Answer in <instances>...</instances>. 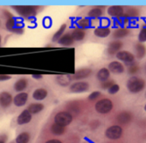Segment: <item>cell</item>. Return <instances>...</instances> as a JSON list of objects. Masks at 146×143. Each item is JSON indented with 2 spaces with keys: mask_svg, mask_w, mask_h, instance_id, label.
Returning <instances> with one entry per match:
<instances>
[{
  "mask_svg": "<svg viewBox=\"0 0 146 143\" xmlns=\"http://www.w3.org/2000/svg\"><path fill=\"white\" fill-rule=\"evenodd\" d=\"M145 81L135 76L131 77L127 83V88L131 93H139L145 89Z\"/></svg>",
  "mask_w": 146,
  "mask_h": 143,
  "instance_id": "cell-1",
  "label": "cell"
},
{
  "mask_svg": "<svg viewBox=\"0 0 146 143\" xmlns=\"http://www.w3.org/2000/svg\"><path fill=\"white\" fill-rule=\"evenodd\" d=\"M12 8L24 18H33L37 14L36 6H12Z\"/></svg>",
  "mask_w": 146,
  "mask_h": 143,
  "instance_id": "cell-2",
  "label": "cell"
},
{
  "mask_svg": "<svg viewBox=\"0 0 146 143\" xmlns=\"http://www.w3.org/2000/svg\"><path fill=\"white\" fill-rule=\"evenodd\" d=\"M113 108V102L110 99H102L95 105V109L98 113L105 114L110 113Z\"/></svg>",
  "mask_w": 146,
  "mask_h": 143,
  "instance_id": "cell-3",
  "label": "cell"
},
{
  "mask_svg": "<svg viewBox=\"0 0 146 143\" xmlns=\"http://www.w3.org/2000/svg\"><path fill=\"white\" fill-rule=\"evenodd\" d=\"M72 121L73 116L68 112H60L55 116V123L62 127L69 125Z\"/></svg>",
  "mask_w": 146,
  "mask_h": 143,
  "instance_id": "cell-4",
  "label": "cell"
},
{
  "mask_svg": "<svg viewBox=\"0 0 146 143\" xmlns=\"http://www.w3.org/2000/svg\"><path fill=\"white\" fill-rule=\"evenodd\" d=\"M122 135V129L119 125H113L108 128L105 131V136L110 140L119 139Z\"/></svg>",
  "mask_w": 146,
  "mask_h": 143,
  "instance_id": "cell-5",
  "label": "cell"
},
{
  "mask_svg": "<svg viewBox=\"0 0 146 143\" xmlns=\"http://www.w3.org/2000/svg\"><path fill=\"white\" fill-rule=\"evenodd\" d=\"M116 58L121 61H124L125 63H127V65L128 64H131L133 62H134V55L129 52V51H127V50H121V51H119L117 54H116Z\"/></svg>",
  "mask_w": 146,
  "mask_h": 143,
  "instance_id": "cell-6",
  "label": "cell"
},
{
  "mask_svg": "<svg viewBox=\"0 0 146 143\" xmlns=\"http://www.w3.org/2000/svg\"><path fill=\"white\" fill-rule=\"evenodd\" d=\"M89 90V84L86 82H76L70 86V91L73 93H82Z\"/></svg>",
  "mask_w": 146,
  "mask_h": 143,
  "instance_id": "cell-7",
  "label": "cell"
},
{
  "mask_svg": "<svg viewBox=\"0 0 146 143\" xmlns=\"http://www.w3.org/2000/svg\"><path fill=\"white\" fill-rule=\"evenodd\" d=\"M28 99V94L25 92H21L17 94L14 98V104L16 107H23Z\"/></svg>",
  "mask_w": 146,
  "mask_h": 143,
  "instance_id": "cell-8",
  "label": "cell"
},
{
  "mask_svg": "<svg viewBox=\"0 0 146 143\" xmlns=\"http://www.w3.org/2000/svg\"><path fill=\"white\" fill-rule=\"evenodd\" d=\"M31 119H32V114L27 110H24L18 116V118H17V124L19 125H27V124H28L31 121Z\"/></svg>",
  "mask_w": 146,
  "mask_h": 143,
  "instance_id": "cell-9",
  "label": "cell"
},
{
  "mask_svg": "<svg viewBox=\"0 0 146 143\" xmlns=\"http://www.w3.org/2000/svg\"><path fill=\"white\" fill-rule=\"evenodd\" d=\"M13 101L12 96L9 92H2L0 94V105L3 107H8Z\"/></svg>",
  "mask_w": 146,
  "mask_h": 143,
  "instance_id": "cell-10",
  "label": "cell"
},
{
  "mask_svg": "<svg viewBox=\"0 0 146 143\" xmlns=\"http://www.w3.org/2000/svg\"><path fill=\"white\" fill-rule=\"evenodd\" d=\"M109 71L115 74H120L124 72V66L119 61H112L109 64Z\"/></svg>",
  "mask_w": 146,
  "mask_h": 143,
  "instance_id": "cell-11",
  "label": "cell"
},
{
  "mask_svg": "<svg viewBox=\"0 0 146 143\" xmlns=\"http://www.w3.org/2000/svg\"><path fill=\"white\" fill-rule=\"evenodd\" d=\"M122 43L121 41H113L111 42L110 44H109V47H108V53L110 55H115V54H117L120 49L122 48Z\"/></svg>",
  "mask_w": 146,
  "mask_h": 143,
  "instance_id": "cell-12",
  "label": "cell"
},
{
  "mask_svg": "<svg viewBox=\"0 0 146 143\" xmlns=\"http://www.w3.org/2000/svg\"><path fill=\"white\" fill-rule=\"evenodd\" d=\"M108 14L113 17H120L123 15L124 9L121 6H110L108 9Z\"/></svg>",
  "mask_w": 146,
  "mask_h": 143,
  "instance_id": "cell-13",
  "label": "cell"
},
{
  "mask_svg": "<svg viewBox=\"0 0 146 143\" xmlns=\"http://www.w3.org/2000/svg\"><path fill=\"white\" fill-rule=\"evenodd\" d=\"M74 40L72 38L71 33H66L63 34L58 40V43L62 46H70L74 43Z\"/></svg>",
  "mask_w": 146,
  "mask_h": 143,
  "instance_id": "cell-14",
  "label": "cell"
},
{
  "mask_svg": "<svg viewBox=\"0 0 146 143\" xmlns=\"http://www.w3.org/2000/svg\"><path fill=\"white\" fill-rule=\"evenodd\" d=\"M92 73V70L89 69V68H83V69H80V70H78L74 75V79H83V78H86L87 77H89Z\"/></svg>",
  "mask_w": 146,
  "mask_h": 143,
  "instance_id": "cell-15",
  "label": "cell"
},
{
  "mask_svg": "<svg viewBox=\"0 0 146 143\" xmlns=\"http://www.w3.org/2000/svg\"><path fill=\"white\" fill-rule=\"evenodd\" d=\"M48 92L46 90L40 88V89H37L33 94V98L36 101H42L44 99H45L47 97Z\"/></svg>",
  "mask_w": 146,
  "mask_h": 143,
  "instance_id": "cell-16",
  "label": "cell"
},
{
  "mask_svg": "<svg viewBox=\"0 0 146 143\" xmlns=\"http://www.w3.org/2000/svg\"><path fill=\"white\" fill-rule=\"evenodd\" d=\"M95 36L98 38H106L110 34V29L109 27L104 26V27H97L94 30Z\"/></svg>",
  "mask_w": 146,
  "mask_h": 143,
  "instance_id": "cell-17",
  "label": "cell"
},
{
  "mask_svg": "<svg viewBox=\"0 0 146 143\" xmlns=\"http://www.w3.org/2000/svg\"><path fill=\"white\" fill-rule=\"evenodd\" d=\"M110 72L109 71L108 68H102L100 69L98 73H97V78L99 81H101L102 83L104 82V81H107L110 78Z\"/></svg>",
  "mask_w": 146,
  "mask_h": 143,
  "instance_id": "cell-18",
  "label": "cell"
},
{
  "mask_svg": "<svg viewBox=\"0 0 146 143\" xmlns=\"http://www.w3.org/2000/svg\"><path fill=\"white\" fill-rule=\"evenodd\" d=\"M56 82L61 86H68L71 82V77L68 74H61L56 77Z\"/></svg>",
  "mask_w": 146,
  "mask_h": 143,
  "instance_id": "cell-19",
  "label": "cell"
},
{
  "mask_svg": "<svg viewBox=\"0 0 146 143\" xmlns=\"http://www.w3.org/2000/svg\"><path fill=\"white\" fill-rule=\"evenodd\" d=\"M44 108V106L41 103H33V104L29 105L27 111L31 114H36V113H38L41 111H43Z\"/></svg>",
  "mask_w": 146,
  "mask_h": 143,
  "instance_id": "cell-20",
  "label": "cell"
},
{
  "mask_svg": "<svg viewBox=\"0 0 146 143\" xmlns=\"http://www.w3.org/2000/svg\"><path fill=\"white\" fill-rule=\"evenodd\" d=\"M71 35L74 41H81L84 39L85 36H86V32H84V30H82L80 28H75L72 32Z\"/></svg>",
  "mask_w": 146,
  "mask_h": 143,
  "instance_id": "cell-21",
  "label": "cell"
},
{
  "mask_svg": "<svg viewBox=\"0 0 146 143\" xmlns=\"http://www.w3.org/2000/svg\"><path fill=\"white\" fill-rule=\"evenodd\" d=\"M27 84H28V83H27V79L21 78V79H19V80L16 81V83L14 85V89H15V91L21 92V91L24 90L27 87Z\"/></svg>",
  "mask_w": 146,
  "mask_h": 143,
  "instance_id": "cell-22",
  "label": "cell"
},
{
  "mask_svg": "<svg viewBox=\"0 0 146 143\" xmlns=\"http://www.w3.org/2000/svg\"><path fill=\"white\" fill-rule=\"evenodd\" d=\"M50 130H51L52 134H54L56 136H62L65 132V127H62V126L54 123L51 126Z\"/></svg>",
  "mask_w": 146,
  "mask_h": 143,
  "instance_id": "cell-23",
  "label": "cell"
},
{
  "mask_svg": "<svg viewBox=\"0 0 146 143\" xmlns=\"http://www.w3.org/2000/svg\"><path fill=\"white\" fill-rule=\"evenodd\" d=\"M30 141V135L27 132H22L18 135L15 139L16 143H28Z\"/></svg>",
  "mask_w": 146,
  "mask_h": 143,
  "instance_id": "cell-24",
  "label": "cell"
},
{
  "mask_svg": "<svg viewBox=\"0 0 146 143\" xmlns=\"http://www.w3.org/2000/svg\"><path fill=\"white\" fill-rule=\"evenodd\" d=\"M130 31L127 28H118L114 32V37L115 38H124L126 36H127L129 34Z\"/></svg>",
  "mask_w": 146,
  "mask_h": 143,
  "instance_id": "cell-25",
  "label": "cell"
},
{
  "mask_svg": "<svg viewBox=\"0 0 146 143\" xmlns=\"http://www.w3.org/2000/svg\"><path fill=\"white\" fill-rule=\"evenodd\" d=\"M117 120L121 124H127L131 120V114L128 112H122L118 115Z\"/></svg>",
  "mask_w": 146,
  "mask_h": 143,
  "instance_id": "cell-26",
  "label": "cell"
},
{
  "mask_svg": "<svg viewBox=\"0 0 146 143\" xmlns=\"http://www.w3.org/2000/svg\"><path fill=\"white\" fill-rule=\"evenodd\" d=\"M136 54H137V57L139 59H142L145 57L146 54V48L144 44H141L140 43L136 44Z\"/></svg>",
  "mask_w": 146,
  "mask_h": 143,
  "instance_id": "cell-27",
  "label": "cell"
},
{
  "mask_svg": "<svg viewBox=\"0 0 146 143\" xmlns=\"http://www.w3.org/2000/svg\"><path fill=\"white\" fill-rule=\"evenodd\" d=\"M77 26L82 29V28H88L90 26H91V20L88 19V18H82V19H80L78 21H77Z\"/></svg>",
  "mask_w": 146,
  "mask_h": 143,
  "instance_id": "cell-28",
  "label": "cell"
},
{
  "mask_svg": "<svg viewBox=\"0 0 146 143\" xmlns=\"http://www.w3.org/2000/svg\"><path fill=\"white\" fill-rule=\"evenodd\" d=\"M66 27H67V25H66V24H62V25L60 26L59 30L54 34V36H53V38H52V41H53V42L58 41V40H59V38L62 36V34H63V32H64Z\"/></svg>",
  "mask_w": 146,
  "mask_h": 143,
  "instance_id": "cell-29",
  "label": "cell"
},
{
  "mask_svg": "<svg viewBox=\"0 0 146 143\" xmlns=\"http://www.w3.org/2000/svg\"><path fill=\"white\" fill-rule=\"evenodd\" d=\"M102 14H103V10L100 8H94L91 9L88 13V15L91 18H98Z\"/></svg>",
  "mask_w": 146,
  "mask_h": 143,
  "instance_id": "cell-30",
  "label": "cell"
},
{
  "mask_svg": "<svg viewBox=\"0 0 146 143\" xmlns=\"http://www.w3.org/2000/svg\"><path fill=\"white\" fill-rule=\"evenodd\" d=\"M139 41L140 43L146 42V27H143L139 34Z\"/></svg>",
  "mask_w": 146,
  "mask_h": 143,
  "instance_id": "cell-31",
  "label": "cell"
},
{
  "mask_svg": "<svg viewBox=\"0 0 146 143\" xmlns=\"http://www.w3.org/2000/svg\"><path fill=\"white\" fill-rule=\"evenodd\" d=\"M119 90H120V86H119L118 84H114L108 90V91H109V93H110V95H115V94H116Z\"/></svg>",
  "mask_w": 146,
  "mask_h": 143,
  "instance_id": "cell-32",
  "label": "cell"
},
{
  "mask_svg": "<svg viewBox=\"0 0 146 143\" xmlns=\"http://www.w3.org/2000/svg\"><path fill=\"white\" fill-rule=\"evenodd\" d=\"M128 65H129V67H128V72H129V73H131V74L136 73V72L139 70L138 66L135 65L134 62H133V63H131V64H128Z\"/></svg>",
  "mask_w": 146,
  "mask_h": 143,
  "instance_id": "cell-33",
  "label": "cell"
},
{
  "mask_svg": "<svg viewBox=\"0 0 146 143\" xmlns=\"http://www.w3.org/2000/svg\"><path fill=\"white\" fill-rule=\"evenodd\" d=\"M113 84H114V81H113V80H107V81H104V82L102 83L101 87H102V89H104V90H106V89L109 90Z\"/></svg>",
  "mask_w": 146,
  "mask_h": 143,
  "instance_id": "cell-34",
  "label": "cell"
},
{
  "mask_svg": "<svg viewBox=\"0 0 146 143\" xmlns=\"http://www.w3.org/2000/svg\"><path fill=\"white\" fill-rule=\"evenodd\" d=\"M100 96H101V92H99V91H94V92H92V93L88 96V99H89L90 101H94V100L98 99Z\"/></svg>",
  "mask_w": 146,
  "mask_h": 143,
  "instance_id": "cell-35",
  "label": "cell"
},
{
  "mask_svg": "<svg viewBox=\"0 0 146 143\" xmlns=\"http://www.w3.org/2000/svg\"><path fill=\"white\" fill-rule=\"evenodd\" d=\"M10 78H11V77L9 75H3V74L0 75V81H5V80H9Z\"/></svg>",
  "mask_w": 146,
  "mask_h": 143,
  "instance_id": "cell-36",
  "label": "cell"
},
{
  "mask_svg": "<svg viewBox=\"0 0 146 143\" xmlns=\"http://www.w3.org/2000/svg\"><path fill=\"white\" fill-rule=\"evenodd\" d=\"M45 143H62L61 141L57 140V139H51V140H49L47 141Z\"/></svg>",
  "mask_w": 146,
  "mask_h": 143,
  "instance_id": "cell-37",
  "label": "cell"
},
{
  "mask_svg": "<svg viewBox=\"0 0 146 143\" xmlns=\"http://www.w3.org/2000/svg\"><path fill=\"white\" fill-rule=\"evenodd\" d=\"M32 77H33V78H34V79H40V78H43V76L40 75V74H33V75H32Z\"/></svg>",
  "mask_w": 146,
  "mask_h": 143,
  "instance_id": "cell-38",
  "label": "cell"
},
{
  "mask_svg": "<svg viewBox=\"0 0 146 143\" xmlns=\"http://www.w3.org/2000/svg\"><path fill=\"white\" fill-rule=\"evenodd\" d=\"M0 143H5V140H3V139L0 137Z\"/></svg>",
  "mask_w": 146,
  "mask_h": 143,
  "instance_id": "cell-39",
  "label": "cell"
},
{
  "mask_svg": "<svg viewBox=\"0 0 146 143\" xmlns=\"http://www.w3.org/2000/svg\"><path fill=\"white\" fill-rule=\"evenodd\" d=\"M145 112H146V105L145 106Z\"/></svg>",
  "mask_w": 146,
  "mask_h": 143,
  "instance_id": "cell-40",
  "label": "cell"
},
{
  "mask_svg": "<svg viewBox=\"0 0 146 143\" xmlns=\"http://www.w3.org/2000/svg\"><path fill=\"white\" fill-rule=\"evenodd\" d=\"M0 43H1V36H0Z\"/></svg>",
  "mask_w": 146,
  "mask_h": 143,
  "instance_id": "cell-41",
  "label": "cell"
},
{
  "mask_svg": "<svg viewBox=\"0 0 146 143\" xmlns=\"http://www.w3.org/2000/svg\"><path fill=\"white\" fill-rule=\"evenodd\" d=\"M145 68H146V67H145Z\"/></svg>",
  "mask_w": 146,
  "mask_h": 143,
  "instance_id": "cell-42",
  "label": "cell"
},
{
  "mask_svg": "<svg viewBox=\"0 0 146 143\" xmlns=\"http://www.w3.org/2000/svg\"><path fill=\"white\" fill-rule=\"evenodd\" d=\"M145 95H146V93H145Z\"/></svg>",
  "mask_w": 146,
  "mask_h": 143,
  "instance_id": "cell-43",
  "label": "cell"
}]
</instances>
